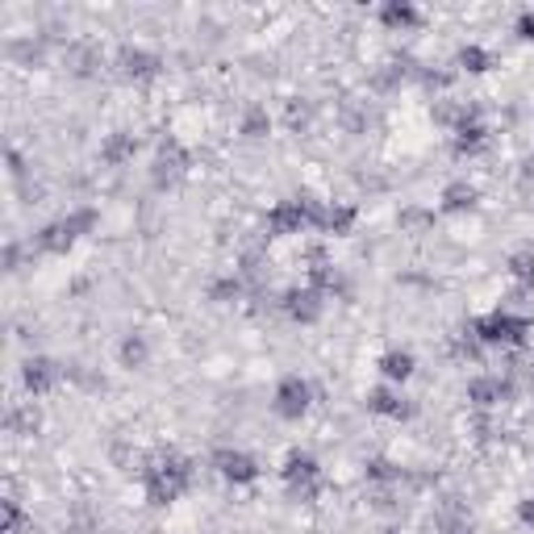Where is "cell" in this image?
Returning <instances> with one entry per match:
<instances>
[{
	"mask_svg": "<svg viewBox=\"0 0 534 534\" xmlns=\"http://www.w3.org/2000/svg\"><path fill=\"white\" fill-rule=\"evenodd\" d=\"M184 485H188V464H184V460H163L159 468L146 472V493H150L155 505L175 501V497L184 493Z\"/></svg>",
	"mask_w": 534,
	"mask_h": 534,
	"instance_id": "1",
	"label": "cell"
},
{
	"mask_svg": "<svg viewBox=\"0 0 534 534\" xmlns=\"http://www.w3.org/2000/svg\"><path fill=\"white\" fill-rule=\"evenodd\" d=\"M305 405H309V388L301 380H284L280 393H276V409L284 418H297V414H305Z\"/></svg>",
	"mask_w": 534,
	"mask_h": 534,
	"instance_id": "2",
	"label": "cell"
},
{
	"mask_svg": "<svg viewBox=\"0 0 534 534\" xmlns=\"http://www.w3.org/2000/svg\"><path fill=\"white\" fill-rule=\"evenodd\" d=\"M217 468H221V476H230V480H255V460H246V455H234V451H226V455H217Z\"/></svg>",
	"mask_w": 534,
	"mask_h": 534,
	"instance_id": "3",
	"label": "cell"
},
{
	"mask_svg": "<svg viewBox=\"0 0 534 534\" xmlns=\"http://www.w3.org/2000/svg\"><path fill=\"white\" fill-rule=\"evenodd\" d=\"M71 238H75L71 221H58V226H46V230L38 234V246H42V251H67Z\"/></svg>",
	"mask_w": 534,
	"mask_h": 534,
	"instance_id": "4",
	"label": "cell"
},
{
	"mask_svg": "<svg viewBox=\"0 0 534 534\" xmlns=\"http://www.w3.org/2000/svg\"><path fill=\"white\" fill-rule=\"evenodd\" d=\"M25 384H29L33 393H46V388L54 384V363H46V359L25 363Z\"/></svg>",
	"mask_w": 534,
	"mask_h": 534,
	"instance_id": "5",
	"label": "cell"
},
{
	"mask_svg": "<svg viewBox=\"0 0 534 534\" xmlns=\"http://www.w3.org/2000/svg\"><path fill=\"white\" fill-rule=\"evenodd\" d=\"M288 313L313 322V317H317V297H313V292H292V297H288Z\"/></svg>",
	"mask_w": 534,
	"mask_h": 534,
	"instance_id": "6",
	"label": "cell"
},
{
	"mask_svg": "<svg viewBox=\"0 0 534 534\" xmlns=\"http://www.w3.org/2000/svg\"><path fill=\"white\" fill-rule=\"evenodd\" d=\"M284 476H288L292 485H297V480H313V476H317V464H313L309 455H292L288 468H284Z\"/></svg>",
	"mask_w": 534,
	"mask_h": 534,
	"instance_id": "7",
	"label": "cell"
},
{
	"mask_svg": "<svg viewBox=\"0 0 534 534\" xmlns=\"http://www.w3.org/2000/svg\"><path fill=\"white\" fill-rule=\"evenodd\" d=\"M121 63H125V71H129V75H146V71H155V58H150V54H142V50H125V58H121Z\"/></svg>",
	"mask_w": 534,
	"mask_h": 534,
	"instance_id": "8",
	"label": "cell"
},
{
	"mask_svg": "<svg viewBox=\"0 0 534 534\" xmlns=\"http://www.w3.org/2000/svg\"><path fill=\"white\" fill-rule=\"evenodd\" d=\"M409 372H414V359H409V355H384V376L405 380Z\"/></svg>",
	"mask_w": 534,
	"mask_h": 534,
	"instance_id": "9",
	"label": "cell"
},
{
	"mask_svg": "<svg viewBox=\"0 0 534 534\" xmlns=\"http://www.w3.org/2000/svg\"><path fill=\"white\" fill-rule=\"evenodd\" d=\"M129 150H134V142H129L125 134H117V138H109V146H104V163H121Z\"/></svg>",
	"mask_w": 534,
	"mask_h": 534,
	"instance_id": "10",
	"label": "cell"
},
{
	"mask_svg": "<svg viewBox=\"0 0 534 534\" xmlns=\"http://www.w3.org/2000/svg\"><path fill=\"white\" fill-rule=\"evenodd\" d=\"M443 201H447V209H468V205L476 201V192H472V188H464V184H451Z\"/></svg>",
	"mask_w": 534,
	"mask_h": 534,
	"instance_id": "11",
	"label": "cell"
},
{
	"mask_svg": "<svg viewBox=\"0 0 534 534\" xmlns=\"http://www.w3.org/2000/svg\"><path fill=\"white\" fill-rule=\"evenodd\" d=\"M497 397H501V384H493V380H476L472 384V401L476 405H493Z\"/></svg>",
	"mask_w": 534,
	"mask_h": 534,
	"instance_id": "12",
	"label": "cell"
},
{
	"mask_svg": "<svg viewBox=\"0 0 534 534\" xmlns=\"http://www.w3.org/2000/svg\"><path fill=\"white\" fill-rule=\"evenodd\" d=\"M372 409H376V414H405V405H401L393 393H384V388L372 393Z\"/></svg>",
	"mask_w": 534,
	"mask_h": 534,
	"instance_id": "13",
	"label": "cell"
},
{
	"mask_svg": "<svg viewBox=\"0 0 534 534\" xmlns=\"http://www.w3.org/2000/svg\"><path fill=\"white\" fill-rule=\"evenodd\" d=\"M121 359H125V363H142V359H146V343H142V338H125V343H121Z\"/></svg>",
	"mask_w": 534,
	"mask_h": 534,
	"instance_id": "14",
	"label": "cell"
},
{
	"mask_svg": "<svg viewBox=\"0 0 534 534\" xmlns=\"http://www.w3.org/2000/svg\"><path fill=\"white\" fill-rule=\"evenodd\" d=\"M460 58H464V67H472V71H485V63H489V54H485L480 46H468Z\"/></svg>",
	"mask_w": 534,
	"mask_h": 534,
	"instance_id": "15",
	"label": "cell"
},
{
	"mask_svg": "<svg viewBox=\"0 0 534 534\" xmlns=\"http://www.w3.org/2000/svg\"><path fill=\"white\" fill-rule=\"evenodd\" d=\"M514 276L518 280H534V255H514Z\"/></svg>",
	"mask_w": 534,
	"mask_h": 534,
	"instance_id": "16",
	"label": "cell"
},
{
	"mask_svg": "<svg viewBox=\"0 0 534 534\" xmlns=\"http://www.w3.org/2000/svg\"><path fill=\"white\" fill-rule=\"evenodd\" d=\"M263 125H267V117H263V113L255 109V113L246 117V134H251V138H259V134H263Z\"/></svg>",
	"mask_w": 534,
	"mask_h": 534,
	"instance_id": "17",
	"label": "cell"
},
{
	"mask_svg": "<svg viewBox=\"0 0 534 534\" xmlns=\"http://www.w3.org/2000/svg\"><path fill=\"white\" fill-rule=\"evenodd\" d=\"M384 17H388V21H414V8H405V4L397 8V4H393V8H384Z\"/></svg>",
	"mask_w": 534,
	"mask_h": 534,
	"instance_id": "18",
	"label": "cell"
},
{
	"mask_svg": "<svg viewBox=\"0 0 534 534\" xmlns=\"http://www.w3.org/2000/svg\"><path fill=\"white\" fill-rule=\"evenodd\" d=\"M522 522H534V501H526V505H522Z\"/></svg>",
	"mask_w": 534,
	"mask_h": 534,
	"instance_id": "19",
	"label": "cell"
},
{
	"mask_svg": "<svg viewBox=\"0 0 534 534\" xmlns=\"http://www.w3.org/2000/svg\"><path fill=\"white\" fill-rule=\"evenodd\" d=\"M522 33H526V38L534 33V17H526V21H522Z\"/></svg>",
	"mask_w": 534,
	"mask_h": 534,
	"instance_id": "20",
	"label": "cell"
}]
</instances>
